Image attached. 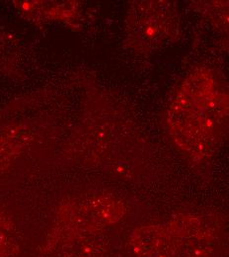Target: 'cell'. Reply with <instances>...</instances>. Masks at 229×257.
<instances>
[{"label":"cell","instance_id":"4","mask_svg":"<svg viewBox=\"0 0 229 257\" xmlns=\"http://www.w3.org/2000/svg\"><path fill=\"white\" fill-rule=\"evenodd\" d=\"M180 27L179 9L173 1H144L131 11L133 46L141 51H153L177 42Z\"/></svg>","mask_w":229,"mask_h":257},{"label":"cell","instance_id":"5","mask_svg":"<svg viewBox=\"0 0 229 257\" xmlns=\"http://www.w3.org/2000/svg\"><path fill=\"white\" fill-rule=\"evenodd\" d=\"M191 6L216 30L229 35V1H195Z\"/></svg>","mask_w":229,"mask_h":257},{"label":"cell","instance_id":"2","mask_svg":"<svg viewBox=\"0 0 229 257\" xmlns=\"http://www.w3.org/2000/svg\"><path fill=\"white\" fill-rule=\"evenodd\" d=\"M222 235V223L214 215L178 214L136 227L129 243L133 257H216Z\"/></svg>","mask_w":229,"mask_h":257},{"label":"cell","instance_id":"6","mask_svg":"<svg viewBox=\"0 0 229 257\" xmlns=\"http://www.w3.org/2000/svg\"><path fill=\"white\" fill-rule=\"evenodd\" d=\"M60 257H104L102 252L91 244L90 240L80 241L60 251Z\"/></svg>","mask_w":229,"mask_h":257},{"label":"cell","instance_id":"3","mask_svg":"<svg viewBox=\"0 0 229 257\" xmlns=\"http://www.w3.org/2000/svg\"><path fill=\"white\" fill-rule=\"evenodd\" d=\"M126 213L122 202L112 198H98L82 207L79 214L53 229L41 246L43 253L60 252L67 246L90 240L105 227L121 221Z\"/></svg>","mask_w":229,"mask_h":257},{"label":"cell","instance_id":"1","mask_svg":"<svg viewBox=\"0 0 229 257\" xmlns=\"http://www.w3.org/2000/svg\"><path fill=\"white\" fill-rule=\"evenodd\" d=\"M228 120L229 95L208 67H197L186 76L166 112L174 145L196 165L217 154Z\"/></svg>","mask_w":229,"mask_h":257}]
</instances>
